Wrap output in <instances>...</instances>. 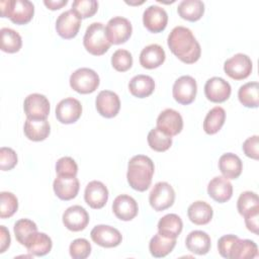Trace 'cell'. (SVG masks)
I'll use <instances>...</instances> for the list:
<instances>
[{
  "instance_id": "6da1fadb",
  "label": "cell",
  "mask_w": 259,
  "mask_h": 259,
  "mask_svg": "<svg viewBox=\"0 0 259 259\" xmlns=\"http://www.w3.org/2000/svg\"><path fill=\"white\" fill-rule=\"evenodd\" d=\"M167 44L170 51L185 64H193L200 58V45L192 31L185 26L174 27L168 35Z\"/></svg>"
},
{
  "instance_id": "7a4b0ae2",
  "label": "cell",
  "mask_w": 259,
  "mask_h": 259,
  "mask_svg": "<svg viewBox=\"0 0 259 259\" xmlns=\"http://www.w3.org/2000/svg\"><path fill=\"white\" fill-rule=\"evenodd\" d=\"M154 170V163L148 156H134L127 165L126 178L130 186L137 191H146L151 185Z\"/></svg>"
},
{
  "instance_id": "3957f363",
  "label": "cell",
  "mask_w": 259,
  "mask_h": 259,
  "mask_svg": "<svg viewBox=\"0 0 259 259\" xmlns=\"http://www.w3.org/2000/svg\"><path fill=\"white\" fill-rule=\"evenodd\" d=\"M2 17H9L15 24L28 23L34 14V6L28 0H2L0 1Z\"/></svg>"
},
{
  "instance_id": "277c9868",
  "label": "cell",
  "mask_w": 259,
  "mask_h": 259,
  "mask_svg": "<svg viewBox=\"0 0 259 259\" xmlns=\"http://www.w3.org/2000/svg\"><path fill=\"white\" fill-rule=\"evenodd\" d=\"M83 45L86 51L93 56H101L109 50L111 44L106 36L105 27L101 22H93L86 28Z\"/></svg>"
},
{
  "instance_id": "5b68a950",
  "label": "cell",
  "mask_w": 259,
  "mask_h": 259,
  "mask_svg": "<svg viewBox=\"0 0 259 259\" xmlns=\"http://www.w3.org/2000/svg\"><path fill=\"white\" fill-rule=\"evenodd\" d=\"M70 86L73 90L81 94L94 92L100 83L98 74L89 68H80L70 76Z\"/></svg>"
},
{
  "instance_id": "8992f818",
  "label": "cell",
  "mask_w": 259,
  "mask_h": 259,
  "mask_svg": "<svg viewBox=\"0 0 259 259\" xmlns=\"http://www.w3.org/2000/svg\"><path fill=\"white\" fill-rule=\"evenodd\" d=\"M175 191L173 187L164 181L158 182L152 188L149 195V202L156 211H162L173 205Z\"/></svg>"
},
{
  "instance_id": "52a82bcc",
  "label": "cell",
  "mask_w": 259,
  "mask_h": 259,
  "mask_svg": "<svg viewBox=\"0 0 259 259\" xmlns=\"http://www.w3.org/2000/svg\"><path fill=\"white\" fill-rule=\"evenodd\" d=\"M105 31L111 45H120L131 37L133 26L127 18L115 16L109 19L105 26Z\"/></svg>"
},
{
  "instance_id": "ba28073f",
  "label": "cell",
  "mask_w": 259,
  "mask_h": 259,
  "mask_svg": "<svg viewBox=\"0 0 259 259\" xmlns=\"http://www.w3.org/2000/svg\"><path fill=\"white\" fill-rule=\"evenodd\" d=\"M252 61L245 54H236L224 64L225 73L234 80L246 79L252 72Z\"/></svg>"
},
{
  "instance_id": "9c48e42d",
  "label": "cell",
  "mask_w": 259,
  "mask_h": 259,
  "mask_svg": "<svg viewBox=\"0 0 259 259\" xmlns=\"http://www.w3.org/2000/svg\"><path fill=\"white\" fill-rule=\"evenodd\" d=\"M197 85L193 77L184 75L179 77L173 85L172 94L174 99L183 105L190 104L196 96Z\"/></svg>"
},
{
  "instance_id": "30bf717a",
  "label": "cell",
  "mask_w": 259,
  "mask_h": 259,
  "mask_svg": "<svg viewBox=\"0 0 259 259\" xmlns=\"http://www.w3.org/2000/svg\"><path fill=\"white\" fill-rule=\"evenodd\" d=\"M23 109L26 118L46 119L50 113V102L45 95L32 93L25 97Z\"/></svg>"
},
{
  "instance_id": "8fae6325",
  "label": "cell",
  "mask_w": 259,
  "mask_h": 259,
  "mask_svg": "<svg viewBox=\"0 0 259 259\" xmlns=\"http://www.w3.org/2000/svg\"><path fill=\"white\" fill-rule=\"evenodd\" d=\"M91 239L97 245L103 248H113L121 243L122 236L120 232L107 225H97L90 232Z\"/></svg>"
},
{
  "instance_id": "7c38bea8",
  "label": "cell",
  "mask_w": 259,
  "mask_h": 259,
  "mask_svg": "<svg viewBox=\"0 0 259 259\" xmlns=\"http://www.w3.org/2000/svg\"><path fill=\"white\" fill-rule=\"evenodd\" d=\"M81 26V18L72 10L62 12L56 21V30L58 34L65 39L75 37Z\"/></svg>"
},
{
  "instance_id": "4fadbf2b",
  "label": "cell",
  "mask_w": 259,
  "mask_h": 259,
  "mask_svg": "<svg viewBox=\"0 0 259 259\" xmlns=\"http://www.w3.org/2000/svg\"><path fill=\"white\" fill-rule=\"evenodd\" d=\"M82 114L80 101L73 97L61 100L56 107V117L61 123L70 124L76 122Z\"/></svg>"
},
{
  "instance_id": "5bb4252c",
  "label": "cell",
  "mask_w": 259,
  "mask_h": 259,
  "mask_svg": "<svg viewBox=\"0 0 259 259\" xmlns=\"http://www.w3.org/2000/svg\"><path fill=\"white\" fill-rule=\"evenodd\" d=\"M168 22L166 10L158 5H150L143 13V23L145 27L154 33L163 31Z\"/></svg>"
},
{
  "instance_id": "9a60e30c",
  "label": "cell",
  "mask_w": 259,
  "mask_h": 259,
  "mask_svg": "<svg viewBox=\"0 0 259 259\" xmlns=\"http://www.w3.org/2000/svg\"><path fill=\"white\" fill-rule=\"evenodd\" d=\"M95 106L101 116L111 118L117 115L120 109V100L118 95L113 91L102 90L96 97Z\"/></svg>"
},
{
  "instance_id": "2e32d148",
  "label": "cell",
  "mask_w": 259,
  "mask_h": 259,
  "mask_svg": "<svg viewBox=\"0 0 259 259\" xmlns=\"http://www.w3.org/2000/svg\"><path fill=\"white\" fill-rule=\"evenodd\" d=\"M231 92L230 83L221 77H212L205 82L204 94L211 102L221 103L226 101L231 96Z\"/></svg>"
},
{
  "instance_id": "e0dca14e",
  "label": "cell",
  "mask_w": 259,
  "mask_h": 259,
  "mask_svg": "<svg viewBox=\"0 0 259 259\" xmlns=\"http://www.w3.org/2000/svg\"><path fill=\"white\" fill-rule=\"evenodd\" d=\"M157 127L171 137L176 136L183 128L182 116L178 111L172 108H167L159 114L157 118Z\"/></svg>"
},
{
  "instance_id": "ac0fdd59",
  "label": "cell",
  "mask_w": 259,
  "mask_h": 259,
  "mask_svg": "<svg viewBox=\"0 0 259 259\" xmlns=\"http://www.w3.org/2000/svg\"><path fill=\"white\" fill-rule=\"evenodd\" d=\"M89 223V214L81 205H72L63 213V224L72 232L84 230Z\"/></svg>"
},
{
  "instance_id": "d6986e66",
  "label": "cell",
  "mask_w": 259,
  "mask_h": 259,
  "mask_svg": "<svg viewBox=\"0 0 259 259\" xmlns=\"http://www.w3.org/2000/svg\"><path fill=\"white\" fill-rule=\"evenodd\" d=\"M84 199L91 208H102L107 202L108 190L101 181H90L85 188Z\"/></svg>"
},
{
  "instance_id": "ffe728a7",
  "label": "cell",
  "mask_w": 259,
  "mask_h": 259,
  "mask_svg": "<svg viewBox=\"0 0 259 259\" xmlns=\"http://www.w3.org/2000/svg\"><path fill=\"white\" fill-rule=\"evenodd\" d=\"M53 188L56 195L62 200H71L78 194L80 183L76 176H60L54 180Z\"/></svg>"
},
{
  "instance_id": "44dd1931",
  "label": "cell",
  "mask_w": 259,
  "mask_h": 259,
  "mask_svg": "<svg viewBox=\"0 0 259 259\" xmlns=\"http://www.w3.org/2000/svg\"><path fill=\"white\" fill-rule=\"evenodd\" d=\"M112 211L114 215L120 221H132L139 211L137 201L127 194H120L116 196L112 203Z\"/></svg>"
},
{
  "instance_id": "7402d4cb",
  "label": "cell",
  "mask_w": 259,
  "mask_h": 259,
  "mask_svg": "<svg viewBox=\"0 0 259 259\" xmlns=\"http://www.w3.org/2000/svg\"><path fill=\"white\" fill-rule=\"evenodd\" d=\"M208 195L217 202L223 203L231 199L233 195V185L224 176L213 177L207 185Z\"/></svg>"
},
{
  "instance_id": "603a6c76",
  "label": "cell",
  "mask_w": 259,
  "mask_h": 259,
  "mask_svg": "<svg viewBox=\"0 0 259 259\" xmlns=\"http://www.w3.org/2000/svg\"><path fill=\"white\" fill-rule=\"evenodd\" d=\"M166 59L164 49L157 45L152 44L145 47L140 54V64L146 69H155L160 67Z\"/></svg>"
},
{
  "instance_id": "cb8c5ba5",
  "label": "cell",
  "mask_w": 259,
  "mask_h": 259,
  "mask_svg": "<svg viewBox=\"0 0 259 259\" xmlns=\"http://www.w3.org/2000/svg\"><path fill=\"white\" fill-rule=\"evenodd\" d=\"M24 246L30 254L40 257L50 253L53 247V243L47 234L36 231L28 236Z\"/></svg>"
},
{
  "instance_id": "d4e9b609",
  "label": "cell",
  "mask_w": 259,
  "mask_h": 259,
  "mask_svg": "<svg viewBox=\"0 0 259 259\" xmlns=\"http://www.w3.org/2000/svg\"><path fill=\"white\" fill-rule=\"evenodd\" d=\"M25 137L33 142L46 140L51 133V125L48 119L26 118L23 126Z\"/></svg>"
},
{
  "instance_id": "484cf974",
  "label": "cell",
  "mask_w": 259,
  "mask_h": 259,
  "mask_svg": "<svg viewBox=\"0 0 259 259\" xmlns=\"http://www.w3.org/2000/svg\"><path fill=\"white\" fill-rule=\"evenodd\" d=\"M185 245L188 251L197 255H205L210 250V237L203 231L190 232L185 240Z\"/></svg>"
},
{
  "instance_id": "4316f807",
  "label": "cell",
  "mask_w": 259,
  "mask_h": 259,
  "mask_svg": "<svg viewBox=\"0 0 259 259\" xmlns=\"http://www.w3.org/2000/svg\"><path fill=\"white\" fill-rule=\"evenodd\" d=\"M219 169L225 178L237 179L242 173L243 164L237 155L226 153L219 159Z\"/></svg>"
},
{
  "instance_id": "83f0119b",
  "label": "cell",
  "mask_w": 259,
  "mask_h": 259,
  "mask_svg": "<svg viewBox=\"0 0 259 259\" xmlns=\"http://www.w3.org/2000/svg\"><path fill=\"white\" fill-rule=\"evenodd\" d=\"M212 207L205 201L197 200L191 203L187 209V215L191 223L202 226L208 224L212 219Z\"/></svg>"
},
{
  "instance_id": "f1b7e54d",
  "label": "cell",
  "mask_w": 259,
  "mask_h": 259,
  "mask_svg": "<svg viewBox=\"0 0 259 259\" xmlns=\"http://www.w3.org/2000/svg\"><path fill=\"white\" fill-rule=\"evenodd\" d=\"M155 89V81L148 75H137L128 83V90L135 97L145 98L150 96Z\"/></svg>"
},
{
  "instance_id": "f546056e",
  "label": "cell",
  "mask_w": 259,
  "mask_h": 259,
  "mask_svg": "<svg viewBox=\"0 0 259 259\" xmlns=\"http://www.w3.org/2000/svg\"><path fill=\"white\" fill-rule=\"evenodd\" d=\"M158 233L162 236L176 239L182 232L183 223L179 215L168 213L158 222Z\"/></svg>"
},
{
  "instance_id": "4dcf8cb0",
  "label": "cell",
  "mask_w": 259,
  "mask_h": 259,
  "mask_svg": "<svg viewBox=\"0 0 259 259\" xmlns=\"http://www.w3.org/2000/svg\"><path fill=\"white\" fill-rule=\"evenodd\" d=\"M177 12L185 20L197 21L204 13V4L200 0H183L178 4Z\"/></svg>"
},
{
  "instance_id": "1f68e13d",
  "label": "cell",
  "mask_w": 259,
  "mask_h": 259,
  "mask_svg": "<svg viewBox=\"0 0 259 259\" xmlns=\"http://www.w3.org/2000/svg\"><path fill=\"white\" fill-rule=\"evenodd\" d=\"M176 245V239L156 234L149 243V250L152 256L155 258H162L172 252Z\"/></svg>"
},
{
  "instance_id": "d6a6232c",
  "label": "cell",
  "mask_w": 259,
  "mask_h": 259,
  "mask_svg": "<svg viewBox=\"0 0 259 259\" xmlns=\"http://www.w3.org/2000/svg\"><path fill=\"white\" fill-rule=\"evenodd\" d=\"M258 256V247L256 243L248 239H237L233 244L230 258L232 259H247V258H256Z\"/></svg>"
},
{
  "instance_id": "836d02e7",
  "label": "cell",
  "mask_w": 259,
  "mask_h": 259,
  "mask_svg": "<svg viewBox=\"0 0 259 259\" xmlns=\"http://www.w3.org/2000/svg\"><path fill=\"white\" fill-rule=\"evenodd\" d=\"M240 102L249 108H256L259 105V84L258 82H248L242 85L238 91Z\"/></svg>"
},
{
  "instance_id": "e575fe53",
  "label": "cell",
  "mask_w": 259,
  "mask_h": 259,
  "mask_svg": "<svg viewBox=\"0 0 259 259\" xmlns=\"http://www.w3.org/2000/svg\"><path fill=\"white\" fill-rule=\"evenodd\" d=\"M225 109L221 106H215L207 112L203 121V130L207 135H214L222 128V126L225 123Z\"/></svg>"
},
{
  "instance_id": "d590c367",
  "label": "cell",
  "mask_w": 259,
  "mask_h": 259,
  "mask_svg": "<svg viewBox=\"0 0 259 259\" xmlns=\"http://www.w3.org/2000/svg\"><path fill=\"white\" fill-rule=\"evenodd\" d=\"M1 34V50L8 54L18 52L22 46L20 34L12 28L3 27L0 30Z\"/></svg>"
},
{
  "instance_id": "8d00e7d4",
  "label": "cell",
  "mask_w": 259,
  "mask_h": 259,
  "mask_svg": "<svg viewBox=\"0 0 259 259\" xmlns=\"http://www.w3.org/2000/svg\"><path fill=\"white\" fill-rule=\"evenodd\" d=\"M147 140L150 148L156 152H165L172 145V137L158 127H154L149 132Z\"/></svg>"
},
{
  "instance_id": "74e56055",
  "label": "cell",
  "mask_w": 259,
  "mask_h": 259,
  "mask_svg": "<svg viewBox=\"0 0 259 259\" xmlns=\"http://www.w3.org/2000/svg\"><path fill=\"white\" fill-rule=\"evenodd\" d=\"M18 208L17 197L8 191L0 193V218L7 219L12 217Z\"/></svg>"
},
{
  "instance_id": "f35d334b",
  "label": "cell",
  "mask_w": 259,
  "mask_h": 259,
  "mask_svg": "<svg viewBox=\"0 0 259 259\" xmlns=\"http://www.w3.org/2000/svg\"><path fill=\"white\" fill-rule=\"evenodd\" d=\"M14 235L18 243L24 246V243L28 236L37 231L36 224L28 219H20L14 224Z\"/></svg>"
},
{
  "instance_id": "ab89813d",
  "label": "cell",
  "mask_w": 259,
  "mask_h": 259,
  "mask_svg": "<svg viewBox=\"0 0 259 259\" xmlns=\"http://www.w3.org/2000/svg\"><path fill=\"white\" fill-rule=\"evenodd\" d=\"M98 9V2L95 0H75L72 3V10L82 19L93 16Z\"/></svg>"
},
{
  "instance_id": "60d3db41",
  "label": "cell",
  "mask_w": 259,
  "mask_h": 259,
  "mask_svg": "<svg viewBox=\"0 0 259 259\" xmlns=\"http://www.w3.org/2000/svg\"><path fill=\"white\" fill-rule=\"evenodd\" d=\"M111 65L118 72L127 71L133 65L132 54L126 50H116L111 56Z\"/></svg>"
},
{
  "instance_id": "b9f144b4",
  "label": "cell",
  "mask_w": 259,
  "mask_h": 259,
  "mask_svg": "<svg viewBox=\"0 0 259 259\" xmlns=\"http://www.w3.org/2000/svg\"><path fill=\"white\" fill-rule=\"evenodd\" d=\"M257 206H259V198L253 191L242 192L237 200V208L241 215H244L246 212Z\"/></svg>"
},
{
  "instance_id": "7bdbcfd3",
  "label": "cell",
  "mask_w": 259,
  "mask_h": 259,
  "mask_svg": "<svg viewBox=\"0 0 259 259\" xmlns=\"http://www.w3.org/2000/svg\"><path fill=\"white\" fill-rule=\"evenodd\" d=\"M69 252L74 259H85L91 253V245L88 240L79 238L70 244Z\"/></svg>"
},
{
  "instance_id": "ee69618b",
  "label": "cell",
  "mask_w": 259,
  "mask_h": 259,
  "mask_svg": "<svg viewBox=\"0 0 259 259\" xmlns=\"http://www.w3.org/2000/svg\"><path fill=\"white\" fill-rule=\"evenodd\" d=\"M56 172L60 176H76L78 173L77 163L71 157H62L56 163Z\"/></svg>"
},
{
  "instance_id": "f6af8a7d",
  "label": "cell",
  "mask_w": 259,
  "mask_h": 259,
  "mask_svg": "<svg viewBox=\"0 0 259 259\" xmlns=\"http://www.w3.org/2000/svg\"><path fill=\"white\" fill-rule=\"evenodd\" d=\"M17 164V155L11 148L2 147L0 149V168L2 171H9Z\"/></svg>"
},
{
  "instance_id": "bcb514c9",
  "label": "cell",
  "mask_w": 259,
  "mask_h": 259,
  "mask_svg": "<svg viewBox=\"0 0 259 259\" xmlns=\"http://www.w3.org/2000/svg\"><path fill=\"white\" fill-rule=\"evenodd\" d=\"M243 151L244 154L254 160H258L259 158V137L257 135L249 137L243 143Z\"/></svg>"
},
{
  "instance_id": "7dc6e473",
  "label": "cell",
  "mask_w": 259,
  "mask_h": 259,
  "mask_svg": "<svg viewBox=\"0 0 259 259\" xmlns=\"http://www.w3.org/2000/svg\"><path fill=\"white\" fill-rule=\"evenodd\" d=\"M237 239H238V237L235 235H232V234L225 235L219 239L218 249H219V253L221 254L222 257L230 258V252H231L232 246L237 241Z\"/></svg>"
},
{
  "instance_id": "c3c4849f",
  "label": "cell",
  "mask_w": 259,
  "mask_h": 259,
  "mask_svg": "<svg viewBox=\"0 0 259 259\" xmlns=\"http://www.w3.org/2000/svg\"><path fill=\"white\" fill-rule=\"evenodd\" d=\"M245 218V225L247 227V229L254 233L255 235H258V229H259V225H258V218H259V206L251 209L250 211L246 212L244 215Z\"/></svg>"
},
{
  "instance_id": "681fc988",
  "label": "cell",
  "mask_w": 259,
  "mask_h": 259,
  "mask_svg": "<svg viewBox=\"0 0 259 259\" xmlns=\"http://www.w3.org/2000/svg\"><path fill=\"white\" fill-rule=\"evenodd\" d=\"M11 238L9 231L4 227L0 226V253H4L10 246Z\"/></svg>"
},
{
  "instance_id": "f907efd6",
  "label": "cell",
  "mask_w": 259,
  "mask_h": 259,
  "mask_svg": "<svg viewBox=\"0 0 259 259\" xmlns=\"http://www.w3.org/2000/svg\"><path fill=\"white\" fill-rule=\"evenodd\" d=\"M68 0H45L44 4L51 10H57L67 5Z\"/></svg>"
}]
</instances>
